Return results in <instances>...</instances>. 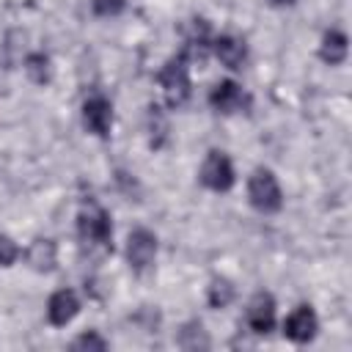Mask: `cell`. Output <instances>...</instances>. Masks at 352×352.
<instances>
[{
  "instance_id": "cell-16",
  "label": "cell",
  "mask_w": 352,
  "mask_h": 352,
  "mask_svg": "<svg viewBox=\"0 0 352 352\" xmlns=\"http://www.w3.org/2000/svg\"><path fill=\"white\" fill-rule=\"evenodd\" d=\"M206 300H209L212 308H226V305L234 300V286H231V280L214 278V280L209 283V289H206Z\"/></svg>"
},
{
  "instance_id": "cell-9",
  "label": "cell",
  "mask_w": 352,
  "mask_h": 352,
  "mask_svg": "<svg viewBox=\"0 0 352 352\" xmlns=\"http://www.w3.org/2000/svg\"><path fill=\"white\" fill-rule=\"evenodd\" d=\"M209 104H212L214 110H220V113H236V110H242V107L248 104V96H245V91H242L239 82H234V80H220V82L209 91Z\"/></svg>"
},
{
  "instance_id": "cell-18",
  "label": "cell",
  "mask_w": 352,
  "mask_h": 352,
  "mask_svg": "<svg viewBox=\"0 0 352 352\" xmlns=\"http://www.w3.org/2000/svg\"><path fill=\"white\" fill-rule=\"evenodd\" d=\"M72 349H99L102 352V349H107V341L96 330H88V333H82L72 341Z\"/></svg>"
},
{
  "instance_id": "cell-3",
  "label": "cell",
  "mask_w": 352,
  "mask_h": 352,
  "mask_svg": "<svg viewBox=\"0 0 352 352\" xmlns=\"http://www.w3.org/2000/svg\"><path fill=\"white\" fill-rule=\"evenodd\" d=\"M248 198L253 204V209L272 214L283 206V195H280V184L275 179V173L270 168H256L250 182H248Z\"/></svg>"
},
{
  "instance_id": "cell-17",
  "label": "cell",
  "mask_w": 352,
  "mask_h": 352,
  "mask_svg": "<svg viewBox=\"0 0 352 352\" xmlns=\"http://www.w3.org/2000/svg\"><path fill=\"white\" fill-rule=\"evenodd\" d=\"M148 121H151V146L160 148L162 140H165V135H168V121L162 118V113H160L157 104L148 107Z\"/></svg>"
},
{
  "instance_id": "cell-21",
  "label": "cell",
  "mask_w": 352,
  "mask_h": 352,
  "mask_svg": "<svg viewBox=\"0 0 352 352\" xmlns=\"http://www.w3.org/2000/svg\"><path fill=\"white\" fill-rule=\"evenodd\" d=\"M272 3H280V6H286V3H294V0H272Z\"/></svg>"
},
{
  "instance_id": "cell-20",
  "label": "cell",
  "mask_w": 352,
  "mask_h": 352,
  "mask_svg": "<svg viewBox=\"0 0 352 352\" xmlns=\"http://www.w3.org/2000/svg\"><path fill=\"white\" fill-rule=\"evenodd\" d=\"M16 258H19V248H16V242H14L11 236L0 234V267H11Z\"/></svg>"
},
{
  "instance_id": "cell-19",
  "label": "cell",
  "mask_w": 352,
  "mask_h": 352,
  "mask_svg": "<svg viewBox=\"0 0 352 352\" xmlns=\"http://www.w3.org/2000/svg\"><path fill=\"white\" fill-rule=\"evenodd\" d=\"M126 8V0H91V11L96 16H118Z\"/></svg>"
},
{
  "instance_id": "cell-12",
  "label": "cell",
  "mask_w": 352,
  "mask_h": 352,
  "mask_svg": "<svg viewBox=\"0 0 352 352\" xmlns=\"http://www.w3.org/2000/svg\"><path fill=\"white\" fill-rule=\"evenodd\" d=\"M212 52H214V58H217L223 66H228V69H239V66L245 63V58H248L245 41L236 38V36H231V33H223V36L212 38Z\"/></svg>"
},
{
  "instance_id": "cell-7",
  "label": "cell",
  "mask_w": 352,
  "mask_h": 352,
  "mask_svg": "<svg viewBox=\"0 0 352 352\" xmlns=\"http://www.w3.org/2000/svg\"><path fill=\"white\" fill-rule=\"evenodd\" d=\"M209 50H212L209 22H206V19H198V16L190 19L187 28H184V50H182V55H184L187 60H198V63H204L206 55H209Z\"/></svg>"
},
{
  "instance_id": "cell-4",
  "label": "cell",
  "mask_w": 352,
  "mask_h": 352,
  "mask_svg": "<svg viewBox=\"0 0 352 352\" xmlns=\"http://www.w3.org/2000/svg\"><path fill=\"white\" fill-rule=\"evenodd\" d=\"M201 184L214 190V192H226L234 187V165L223 151H209L204 165H201Z\"/></svg>"
},
{
  "instance_id": "cell-11",
  "label": "cell",
  "mask_w": 352,
  "mask_h": 352,
  "mask_svg": "<svg viewBox=\"0 0 352 352\" xmlns=\"http://www.w3.org/2000/svg\"><path fill=\"white\" fill-rule=\"evenodd\" d=\"M77 314H80V300H77V294H74L72 289L55 292V294L50 297V302H47V319H50L55 327L69 324Z\"/></svg>"
},
{
  "instance_id": "cell-14",
  "label": "cell",
  "mask_w": 352,
  "mask_h": 352,
  "mask_svg": "<svg viewBox=\"0 0 352 352\" xmlns=\"http://www.w3.org/2000/svg\"><path fill=\"white\" fill-rule=\"evenodd\" d=\"M346 50H349L346 36H344L341 30H327V33L322 36V44H319V58H322L324 63L336 66V63H344Z\"/></svg>"
},
{
  "instance_id": "cell-13",
  "label": "cell",
  "mask_w": 352,
  "mask_h": 352,
  "mask_svg": "<svg viewBox=\"0 0 352 352\" xmlns=\"http://www.w3.org/2000/svg\"><path fill=\"white\" fill-rule=\"evenodd\" d=\"M25 258H28L30 270H36V272H50V270L55 267V261H58V248H55V242H52V239L38 236V239H33V242H30V248H28Z\"/></svg>"
},
{
  "instance_id": "cell-6",
  "label": "cell",
  "mask_w": 352,
  "mask_h": 352,
  "mask_svg": "<svg viewBox=\"0 0 352 352\" xmlns=\"http://www.w3.org/2000/svg\"><path fill=\"white\" fill-rule=\"evenodd\" d=\"M82 124L88 132L99 135V138H107L110 126H113V104L107 96L102 94H94L82 102Z\"/></svg>"
},
{
  "instance_id": "cell-15",
  "label": "cell",
  "mask_w": 352,
  "mask_h": 352,
  "mask_svg": "<svg viewBox=\"0 0 352 352\" xmlns=\"http://www.w3.org/2000/svg\"><path fill=\"white\" fill-rule=\"evenodd\" d=\"M25 72H28V77H30L33 82H38V85L50 82V77H52L50 58H47L44 52H33V55H28V58H25Z\"/></svg>"
},
{
  "instance_id": "cell-8",
  "label": "cell",
  "mask_w": 352,
  "mask_h": 352,
  "mask_svg": "<svg viewBox=\"0 0 352 352\" xmlns=\"http://www.w3.org/2000/svg\"><path fill=\"white\" fill-rule=\"evenodd\" d=\"M316 330H319V319H316V314H314L311 305H297L286 316V322H283V333L294 344H308L316 336Z\"/></svg>"
},
{
  "instance_id": "cell-2",
  "label": "cell",
  "mask_w": 352,
  "mask_h": 352,
  "mask_svg": "<svg viewBox=\"0 0 352 352\" xmlns=\"http://www.w3.org/2000/svg\"><path fill=\"white\" fill-rule=\"evenodd\" d=\"M160 85H162V94H165V102L170 107H179L187 102L190 96V69H187V58L179 52L173 55L157 74Z\"/></svg>"
},
{
  "instance_id": "cell-10",
  "label": "cell",
  "mask_w": 352,
  "mask_h": 352,
  "mask_svg": "<svg viewBox=\"0 0 352 352\" xmlns=\"http://www.w3.org/2000/svg\"><path fill=\"white\" fill-rule=\"evenodd\" d=\"M248 324L253 333H270L275 324V300L267 292L253 294V300L248 302Z\"/></svg>"
},
{
  "instance_id": "cell-1",
  "label": "cell",
  "mask_w": 352,
  "mask_h": 352,
  "mask_svg": "<svg viewBox=\"0 0 352 352\" xmlns=\"http://www.w3.org/2000/svg\"><path fill=\"white\" fill-rule=\"evenodd\" d=\"M77 231H80V239L82 245L88 248H99V250H113V223H110V214L104 206L99 204H85L77 214Z\"/></svg>"
},
{
  "instance_id": "cell-5",
  "label": "cell",
  "mask_w": 352,
  "mask_h": 352,
  "mask_svg": "<svg viewBox=\"0 0 352 352\" xmlns=\"http://www.w3.org/2000/svg\"><path fill=\"white\" fill-rule=\"evenodd\" d=\"M157 256V236L148 228H135L126 239V261L135 272H146Z\"/></svg>"
}]
</instances>
